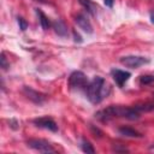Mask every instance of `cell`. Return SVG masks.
<instances>
[{
	"label": "cell",
	"mask_w": 154,
	"mask_h": 154,
	"mask_svg": "<svg viewBox=\"0 0 154 154\" xmlns=\"http://www.w3.org/2000/svg\"><path fill=\"white\" fill-rule=\"evenodd\" d=\"M142 112L138 105L132 107L120 106V105H111L106 108H102L95 113V118L102 123H107L116 118H125L129 120H137L141 117Z\"/></svg>",
	"instance_id": "6da1fadb"
},
{
	"label": "cell",
	"mask_w": 154,
	"mask_h": 154,
	"mask_svg": "<svg viewBox=\"0 0 154 154\" xmlns=\"http://www.w3.org/2000/svg\"><path fill=\"white\" fill-rule=\"evenodd\" d=\"M109 91H111V89H109L107 82L105 81V78L101 76H95L91 81H89V83L85 87L83 93L85 94L87 99L91 103L97 105L105 97H107Z\"/></svg>",
	"instance_id": "7a4b0ae2"
},
{
	"label": "cell",
	"mask_w": 154,
	"mask_h": 154,
	"mask_svg": "<svg viewBox=\"0 0 154 154\" xmlns=\"http://www.w3.org/2000/svg\"><path fill=\"white\" fill-rule=\"evenodd\" d=\"M88 83H89V81H88L87 76L84 75V72H82V71L76 70V71L71 72V75L69 76V87L71 90L84 91Z\"/></svg>",
	"instance_id": "3957f363"
},
{
	"label": "cell",
	"mask_w": 154,
	"mask_h": 154,
	"mask_svg": "<svg viewBox=\"0 0 154 154\" xmlns=\"http://www.w3.org/2000/svg\"><path fill=\"white\" fill-rule=\"evenodd\" d=\"M120 64L130 67V69H137L142 65H147L150 63V59L147 57H142V55H124L119 59Z\"/></svg>",
	"instance_id": "277c9868"
},
{
	"label": "cell",
	"mask_w": 154,
	"mask_h": 154,
	"mask_svg": "<svg viewBox=\"0 0 154 154\" xmlns=\"http://www.w3.org/2000/svg\"><path fill=\"white\" fill-rule=\"evenodd\" d=\"M28 147L34 149V150H37L40 153H55V148L46 140H42V138H30L26 142Z\"/></svg>",
	"instance_id": "5b68a950"
},
{
	"label": "cell",
	"mask_w": 154,
	"mask_h": 154,
	"mask_svg": "<svg viewBox=\"0 0 154 154\" xmlns=\"http://www.w3.org/2000/svg\"><path fill=\"white\" fill-rule=\"evenodd\" d=\"M22 91L26 96V99H29L31 102H34L36 105H42L47 99V96L45 94H42V93H40V91L32 89L31 87H28V85H24Z\"/></svg>",
	"instance_id": "8992f818"
},
{
	"label": "cell",
	"mask_w": 154,
	"mask_h": 154,
	"mask_svg": "<svg viewBox=\"0 0 154 154\" xmlns=\"http://www.w3.org/2000/svg\"><path fill=\"white\" fill-rule=\"evenodd\" d=\"M34 125H36L37 128H41V129H45V130H48V131H52V132H57L58 131V125L57 123L49 118V117H40V118H35L32 120Z\"/></svg>",
	"instance_id": "52a82bcc"
},
{
	"label": "cell",
	"mask_w": 154,
	"mask_h": 154,
	"mask_svg": "<svg viewBox=\"0 0 154 154\" xmlns=\"http://www.w3.org/2000/svg\"><path fill=\"white\" fill-rule=\"evenodd\" d=\"M111 76L113 78V81L116 82V84L119 88H123L124 84L131 77V73L129 71H124V70H119V69H112L111 70Z\"/></svg>",
	"instance_id": "ba28073f"
},
{
	"label": "cell",
	"mask_w": 154,
	"mask_h": 154,
	"mask_svg": "<svg viewBox=\"0 0 154 154\" xmlns=\"http://www.w3.org/2000/svg\"><path fill=\"white\" fill-rule=\"evenodd\" d=\"M75 22H76V24L78 25V28L82 29L84 32H87V34H93V32H94L93 25H91V23H90V20H89V18H88L87 14H84V13H78V14L75 17Z\"/></svg>",
	"instance_id": "9c48e42d"
},
{
	"label": "cell",
	"mask_w": 154,
	"mask_h": 154,
	"mask_svg": "<svg viewBox=\"0 0 154 154\" xmlns=\"http://www.w3.org/2000/svg\"><path fill=\"white\" fill-rule=\"evenodd\" d=\"M52 26H53V29H54V32H55L58 36H60V37H67V35H69L67 25H66V23H65L63 19H57V20H54L53 24H52Z\"/></svg>",
	"instance_id": "30bf717a"
},
{
	"label": "cell",
	"mask_w": 154,
	"mask_h": 154,
	"mask_svg": "<svg viewBox=\"0 0 154 154\" xmlns=\"http://www.w3.org/2000/svg\"><path fill=\"white\" fill-rule=\"evenodd\" d=\"M118 132L124 137H131V138H141L143 136L140 131H137L130 126H120L118 129Z\"/></svg>",
	"instance_id": "8fae6325"
},
{
	"label": "cell",
	"mask_w": 154,
	"mask_h": 154,
	"mask_svg": "<svg viewBox=\"0 0 154 154\" xmlns=\"http://www.w3.org/2000/svg\"><path fill=\"white\" fill-rule=\"evenodd\" d=\"M78 2L85 8V11L91 14V16H96L97 12V5L95 2H93L91 0H78Z\"/></svg>",
	"instance_id": "7c38bea8"
},
{
	"label": "cell",
	"mask_w": 154,
	"mask_h": 154,
	"mask_svg": "<svg viewBox=\"0 0 154 154\" xmlns=\"http://www.w3.org/2000/svg\"><path fill=\"white\" fill-rule=\"evenodd\" d=\"M36 13H37V16H38V19H40V25H41V28L43 29V30H48L49 28H51V20H49V18L41 11V10H36Z\"/></svg>",
	"instance_id": "4fadbf2b"
},
{
	"label": "cell",
	"mask_w": 154,
	"mask_h": 154,
	"mask_svg": "<svg viewBox=\"0 0 154 154\" xmlns=\"http://www.w3.org/2000/svg\"><path fill=\"white\" fill-rule=\"evenodd\" d=\"M81 149L84 152V153H95V148L93 147V144L88 141V140H85V138H83L82 140V142H81Z\"/></svg>",
	"instance_id": "5bb4252c"
},
{
	"label": "cell",
	"mask_w": 154,
	"mask_h": 154,
	"mask_svg": "<svg viewBox=\"0 0 154 154\" xmlns=\"http://www.w3.org/2000/svg\"><path fill=\"white\" fill-rule=\"evenodd\" d=\"M140 85H149L154 83V75H142L138 79Z\"/></svg>",
	"instance_id": "9a60e30c"
},
{
	"label": "cell",
	"mask_w": 154,
	"mask_h": 154,
	"mask_svg": "<svg viewBox=\"0 0 154 154\" xmlns=\"http://www.w3.org/2000/svg\"><path fill=\"white\" fill-rule=\"evenodd\" d=\"M0 64H1V69H2V70H7V69L10 67V63L7 61V59H6L4 52H2L1 55H0Z\"/></svg>",
	"instance_id": "2e32d148"
},
{
	"label": "cell",
	"mask_w": 154,
	"mask_h": 154,
	"mask_svg": "<svg viewBox=\"0 0 154 154\" xmlns=\"http://www.w3.org/2000/svg\"><path fill=\"white\" fill-rule=\"evenodd\" d=\"M17 22H18V25H19V29L22 31H25L28 29V22L23 18V17H18L17 18Z\"/></svg>",
	"instance_id": "e0dca14e"
},
{
	"label": "cell",
	"mask_w": 154,
	"mask_h": 154,
	"mask_svg": "<svg viewBox=\"0 0 154 154\" xmlns=\"http://www.w3.org/2000/svg\"><path fill=\"white\" fill-rule=\"evenodd\" d=\"M8 124H10V128H11V129H13V130H17V129L19 128V123H18V120H17V119H14V118L10 119Z\"/></svg>",
	"instance_id": "ac0fdd59"
},
{
	"label": "cell",
	"mask_w": 154,
	"mask_h": 154,
	"mask_svg": "<svg viewBox=\"0 0 154 154\" xmlns=\"http://www.w3.org/2000/svg\"><path fill=\"white\" fill-rule=\"evenodd\" d=\"M73 37H75V42H78V43H82V42H83L81 35H79L77 31H73Z\"/></svg>",
	"instance_id": "d6986e66"
},
{
	"label": "cell",
	"mask_w": 154,
	"mask_h": 154,
	"mask_svg": "<svg viewBox=\"0 0 154 154\" xmlns=\"http://www.w3.org/2000/svg\"><path fill=\"white\" fill-rule=\"evenodd\" d=\"M113 152H116V153H118V152H123V153H125V152H129V149H126V148H120V147H113Z\"/></svg>",
	"instance_id": "ffe728a7"
},
{
	"label": "cell",
	"mask_w": 154,
	"mask_h": 154,
	"mask_svg": "<svg viewBox=\"0 0 154 154\" xmlns=\"http://www.w3.org/2000/svg\"><path fill=\"white\" fill-rule=\"evenodd\" d=\"M113 2H114V0H103V4L107 7H113Z\"/></svg>",
	"instance_id": "44dd1931"
},
{
	"label": "cell",
	"mask_w": 154,
	"mask_h": 154,
	"mask_svg": "<svg viewBox=\"0 0 154 154\" xmlns=\"http://www.w3.org/2000/svg\"><path fill=\"white\" fill-rule=\"evenodd\" d=\"M149 17H150V22L154 24V11H150V13H149Z\"/></svg>",
	"instance_id": "7402d4cb"
},
{
	"label": "cell",
	"mask_w": 154,
	"mask_h": 154,
	"mask_svg": "<svg viewBox=\"0 0 154 154\" xmlns=\"http://www.w3.org/2000/svg\"><path fill=\"white\" fill-rule=\"evenodd\" d=\"M153 96H154V94H153Z\"/></svg>",
	"instance_id": "603a6c76"
}]
</instances>
